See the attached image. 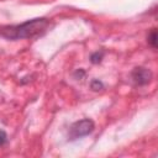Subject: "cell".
Instances as JSON below:
<instances>
[{
  "mask_svg": "<svg viewBox=\"0 0 158 158\" xmlns=\"http://www.w3.org/2000/svg\"><path fill=\"white\" fill-rule=\"evenodd\" d=\"M49 26V20L44 17H37L25 21L20 25H7L0 27V36L6 40H23L33 38L43 35Z\"/></svg>",
  "mask_w": 158,
  "mask_h": 158,
  "instance_id": "obj_1",
  "label": "cell"
},
{
  "mask_svg": "<svg viewBox=\"0 0 158 158\" xmlns=\"http://www.w3.org/2000/svg\"><path fill=\"white\" fill-rule=\"evenodd\" d=\"M95 128V125L93 122V120L90 118H83L80 121H77L74 122L70 128H69V133H68V137L69 139H78V138H81V137H85L88 135H90Z\"/></svg>",
  "mask_w": 158,
  "mask_h": 158,
  "instance_id": "obj_2",
  "label": "cell"
},
{
  "mask_svg": "<svg viewBox=\"0 0 158 158\" xmlns=\"http://www.w3.org/2000/svg\"><path fill=\"white\" fill-rule=\"evenodd\" d=\"M152 77H153L152 72L144 67H137L131 73V78L133 80V83L136 85H139V86L147 85L152 80Z\"/></svg>",
  "mask_w": 158,
  "mask_h": 158,
  "instance_id": "obj_3",
  "label": "cell"
},
{
  "mask_svg": "<svg viewBox=\"0 0 158 158\" xmlns=\"http://www.w3.org/2000/svg\"><path fill=\"white\" fill-rule=\"evenodd\" d=\"M148 43H149L153 48L157 47V31H156V28H153V30L149 32V35H148Z\"/></svg>",
  "mask_w": 158,
  "mask_h": 158,
  "instance_id": "obj_4",
  "label": "cell"
},
{
  "mask_svg": "<svg viewBox=\"0 0 158 158\" xmlns=\"http://www.w3.org/2000/svg\"><path fill=\"white\" fill-rule=\"evenodd\" d=\"M102 57H104V53L102 52H95L94 54H91V57H90V59H91V62L93 63H100L101 62V59H102Z\"/></svg>",
  "mask_w": 158,
  "mask_h": 158,
  "instance_id": "obj_5",
  "label": "cell"
},
{
  "mask_svg": "<svg viewBox=\"0 0 158 158\" xmlns=\"http://www.w3.org/2000/svg\"><path fill=\"white\" fill-rule=\"evenodd\" d=\"M6 141H7V135H6V132L2 131V130H0V147L4 146V144L6 143Z\"/></svg>",
  "mask_w": 158,
  "mask_h": 158,
  "instance_id": "obj_6",
  "label": "cell"
},
{
  "mask_svg": "<svg viewBox=\"0 0 158 158\" xmlns=\"http://www.w3.org/2000/svg\"><path fill=\"white\" fill-rule=\"evenodd\" d=\"M102 86V84L100 83V81H98V80H94L93 83H91V88L94 89V90H99V88H101Z\"/></svg>",
  "mask_w": 158,
  "mask_h": 158,
  "instance_id": "obj_7",
  "label": "cell"
}]
</instances>
